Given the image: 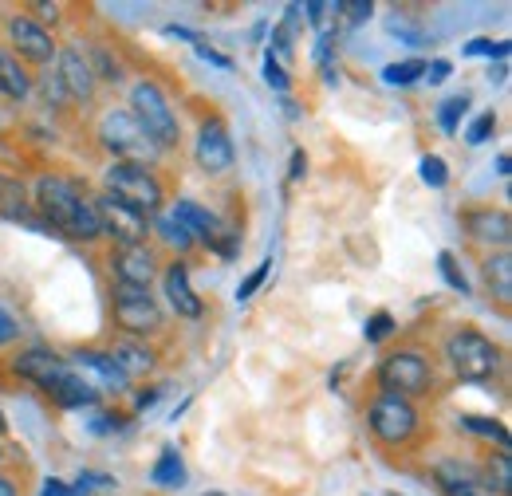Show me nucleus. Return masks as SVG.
<instances>
[{
  "mask_svg": "<svg viewBox=\"0 0 512 496\" xmlns=\"http://www.w3.org/2000/svg\"><path fill=\"white\" fill-rule=\"evenodd\" d=\"M36 205L48 217L52 229H60L71 241H99V217L95 205L79 193V189L64 182V178H40L36 182Z\"/></svg>",
  "mask_w": 512,
  "mask_h": 496,
  "instance_id": "obj_1",
  "label": "nucleus"
},
{
  "mask_svg": "<svg viewBox=\"0 0 512 496\" xmlns=\"http://www.w3.org/2000/svg\"><path fill=\"white\" fill-rule=\"evenodd\" d=\"M446 363L453 367L457 378L465 382H485L489 374L501 367V351L493 339H485L473 327H461L446 339Z\"/></svg>",
  "mask_w": 512,
  "mask_h": 496,
  "instance_id": "obj_2",
  "label": "nucleus"
},
{
  "mask_svg": "<svg viewBox=\"0 0 512 496\" xmlns=\"http://www.w3.org/2000/svg\"><path fill=\"white\" fill-rule=\"evenodd\" d=\"M130 115L138 119V126L146 130V138L158 146V150H170V146H178V119H174V111H170V103H166V95L154 87V83H134V91H130Z\"/></svg>",
  "mask_w": 512,
  "mask_h": 496,
  "instance_id": "obj_3",
  "label": "nucleus"
},
{
  "mask_svg": "<svg viewBox=\"0 0 512 496\" xmlns=\"http://www.w3.org/2000/svg\"><path fill=\"white\" fill-rule=\"evenodd\" d=\"M99 142L115 154V162H130V166H146L158 154V146L146 138V130L130 111H107L99 123Z\"/></svg>",
  "mask_w": 512,
  "mask_h": 496,
  "instance_id": "obj_4",
  "label": "nucleus"
},
{
  "mask_svg": "<svg viewBox=\"0 0 512 496\" xmlns=\"http://www.w3.org/2000/svg\"><path fill=\"white\" fill-rule=\"evenodd\" d=\"M107 193L111 197H119L123 205L130 209H138V213H158L162 209V186H158V178L146 170V166H130V162H115L111 170H107Z\"/></svg>",
  "mask_w": 512,
  "mask_h": 496,
  "instance_id": "obj_5",
  "label": "nucleus"
},
{
  "mask_svg": "<svg viewBox=\"0 0 512 496\" xmlns=\"http://www.w3.org/2000/svg\"><path fill=\"white\" fill-rule=\"evenodd\" d=\"M371 434L379 437L383 445H406L410 437L418 434V414L406 398L398 394H379L371 406Z\"/></svg>",
  "mask_w": 512,
  "mask_h": 496,
  "instance_id": "obj_6",
  "label": "nucleus"
},
{
  "mask_svg": "<svg viewBox=\"0 0 512 496\" xmlns=\"http://www.w3.org/2000/svg\"><path fill=\"white\" fill-rule=\"evenodd\" d=\"M430 363L418 355V351H398L383 359L379 367V382H383L386 394H398V398H414V394H426L430 390Z\"/></svg>",
  "mask_w": 512,
  "mask_h": 496,
  "instance_id": "obj_7",
  "label": "nucleus"
},
{
  "mask_svg": "<svg viewBox=\"0 0 512 496\" xmlns=\"http://www.w3.org/2000/svg\"><path fill=\"white\" fill-rule=\"evenodd\" d=\"M91 205H95V217H99V233H111V237L119 241V248L146 245V213L123 205V201L111 197V193L95 197Z\"/></svg>",
  "mask_w": 512,
  "mask_h": 496,
  "instance_id": "obj_8",
  "label": "nucleus"
},
{
  "mask_svg": "<svg viewBox=\"0 0 512 496\" xmlns=\"http://www.w3.org/2000/svg\"><path fill=\"white\" fill-rule=\"evenodd\" d=\"M111 308H115V323L127 331V335H150L162 327V308L150 300L146 288H115L111 296Z\"/></svg>",
  "mask_w": 512,
  "mask_h": 496,
  "instance_id": "obj_9",
  "label": "nucleus"
},
{
  "mask_svg": "<svg viewBox=\"0 0 512 496\" xmlns=\"http://www.w3.org/2000/svg\"><path fill=\"white\" fill-rule=\"evenodd\" d=\"M174 221H182L186 229H190L193 241H201V245L217 248L221 256H233L237 252V241H233V233L209 213V209H201L197 201H178L174 205Z\"/></svg>",
  "mask_w": 512,
  "mask_h": 496,
  "instance_id": "obj_10",
  "label": "nucleus"
},
{
  "mask_svg": "<svg viewBox=\"0 0 512 496\" xmlns=\"http://www.w3.org/2000/svg\"><path fill=\"white\" fill-rule=\"evenodd\" d=\"M8 40H12V56L24 63H52L56 60V40L44 24H36L32 16H12L8 20Z\"/></svg>",
  "mask_w": 512,
  "mask_h": 496,
  "instance_id": "obj_11",
  "label": "nucleus"
},
{
  "mask_svg": "<svg viewBox=\"0 0 512 496\" xmlns=\"http://www.w3.org/2000/svg\"><path fill=\"white\" fill-rule=\"evenodd\" d=\"M67 367L60 355H52V351H44V347H32V351H20L16 359H12V374L16 378H24V382H32V386H40L44 394H56V386L67 378Z\"/></svg>",
  "mask_w": 512,
  "mask_h": 496,
  "instance_id": "obj_12",
  "label": "nucleus"
},
{
  "mask_svg": "<svg viewBox=\"0 0 512 496\" xmlns=\"http://www.w3.org/2000/svg\"><path fill=\"white\" fill-rule=\"evenodd\" d=\"M193 154H197V166H201L205 174H225V170L233 166V138H229V126L221 123V119L201 123Z\"/></svg>",
  "mask_w": 512,
  "mask_h": 496,
  "instance_id": "obj_13",
  "label": "nucleus"
},
{
  "mask_svg": "<svg viewBox=\"0 0 512 496\" xmlns=\"http://www.w3.org/2000/svg\"><path fill=\"white\" fill-rule=\"evenodd\" d=\"M111 268H115V276H119L123 288H146V292H150V280L158 276V260H154V252L146 245L119 248L111 256Z\"/></svg>",
  "mask_w": 512,
  "mask_h": 496,
  "instance_id": "obj_14",
  "label": "nucleus"
},
{
  "mask_svg": "<svg viewBox=\"0 0 512 496\" xmlns=\"http://www.w3.org/2000/svg\"><path fill=\"white\" fill-rule=\"evenodd\" d=\"M60 87H64L71 99H91L95 95V67L87 63V56L79 48H64L60 52V71H56Z\"/></svg>",
  "mask_w": 512,
  "mask_h": 496,
  "instance_id": "obj_15",
  "label": "nucleus"
},
{
  "mask_svg": "<svg viewBox=\"0 0 512 496\" xmlns=\"http://www.w3.org/2000/svg\"><path fill=\"white\" fill-rule=\"evenodd\" d=\"M465 229L473 241L481 245H509L512 241V221L505 209H477V213H465Z\"/></svg>",
  "mask_w": 512,
  "mask_h": 496,
  "instance_id": "obj_16",
  "label": "nucleus"
},
{
  "mask_svg": "<svg viewBox=\"0 0 512 496\" xmlns=\"http://www.w3.org/2000/svg\"><path fill=\"white\" fill-rule=\"evenodd\" d=\"M434 481H438V489L446 496H489L485 493V481L469 465H461V461H438L434 465Z\"/></svg>",
  "mask_w": 512,
  "mask_h": 496,
  "instance_id": "obj_17",
  "label": "nucleus"
},
{
  "mask_svg": "<svg viewBox=\"0 0 512 496\" xmlns=\"http://www.w3.org/2000/svg\"><path fill=\"white\" fill-rule=\"evenodd\" d=\"M166 300L174 304L178 315H186V319H197V315H201V300H197V292H193V284H190V268L178 264V260L166 268Z\"/></svg>",
  "mask_w": 512,
  "mask_h": 496,
  "instance_id": "obj_18",
  "label": "nucleus"
},
{
  "mask_svg": "<svg viewBox=\"0 0 512 496\" xmlns=\"http://www.w3.org/2000/svg\"><path fill=\"white\" fill-rule=\"evenodd\" d=\"M75 371L83 374H95L99 382L95 386H107V390H127L130 386V378L123 371H119V363L111 359V355H103V351H79L75 355Z\"/></svg>",
  "mask_w": 512,
  "mask_h": 496,
  "instance_id": "obj_19",
  "label": "nucleus"
},
{
  "mask_svg": "<svg viewBox=\"0 0 512 496\" xmlns=\"http://www.w3.org/2000/svg\"><path fill=\"white\" fill-rule=\"evenodd\" d=\"M32 91V79L24 63L12 56V48H0V99H24Z\"/></svg>",
  "mask_w": 512,
  "mask_h": 496,
  "instance_id": "obj_20",
  "label": "nucleus"
},
{
  "mask_svg": "<svg viewBox=\"0 0 512 496\" xmlns=\"http://www.w3.org/2000/svg\"><path fill=\"white\" fill-rule=\"evenodd\" d=\"M60 406H91V402H99V386L91 382V378H83L79 371H67V378L56 386V394H52Z\"/></svg>",
  "mask_w": 512,
  "mask_h": 496,
  "instance_id": "obj_21",
  "label": "nucleus"
},
{
  "mask_svg": "<svg viewBox=\"0 0 512 496\" xmlns=\"http://www.w3.org/2000/svg\"><path fill=\"white\" fill-rule=\"evenodd\" d=\"M485 280H489L493 296H497L501 304H509L512 300V256L509 252H497V256L485 260Z\"/></svg>",
  "mask_w": 512,
  "mask_h": 496,
  "instance_id": "obj_22",
  "label": "nucleus"
},
{
  "mask_svg": "<svg viewBox=\"0 0 512 496\" xmlns=\"http://www.w3.org/2000/svg\"><path fill=\"white\" fill-rule=\"evenodd\" d=\"M111 359L119 363V371L127 374V378H134V374H146L150 367H154V355H150L146 347H138V343H119V347L111 351Z\"/></svg>",
  "mask_w": 512,
  "mask_h": 496,
  "instance_id": "obj_23",
  "label": "nucleus"
},
{
  "mask_svg": "<svg viewBox=\"0 0 512 496\" xmlns=\"http://www.w3.org/2000/svg\"><path fill=\"white\" fill-rule=\"evenodd\" d=\"M154 485H162V489H178L182 481H186V465H182V457H178V449H162V457H158V465H154Z\"/></svg>",
  "mask_w": 512,
  "mask_h": 496,
  "instance_id": "obj_24",
  "label": "nucleus"
},
{
  "mask_svg": "<svg viewBox=\"0 0 512 496\" xmlns=\"http://www.w3.org/2000/svg\"><path fill=\"white\" fill-rule=\"evenodd\" d=\"M426 75V60H402V63H390L383 71V79L390 87H410V83H418Z\"/></svg>",
  "mask_w": 512,
  "mask_h": 496,
  "instance_id": "obj_25",
  "label": "nucleus"
},
{
  "mask_svg": "<svg viewBox=\"0 0 512 496\" xmlns=\"http://www.w3.org/2000/svg\"><path fill=\"white\" fill-rule=\"evenodd\" d=\"M158 233H162V241H166V245L182 248V252H186V248L197 245V241H193V237H190V229H186L182 221H174V217H166V221L158 225Z\"/></svg>",
  "mask_w": 512,
  "mask_h": 496,
  "instance_id": "obj_26",
  "label": "nucleus"
},
{
  "mask_svg": "<svg viewBox=\"0 0 512 496\" xmlns=\"http://www.w3.org/2000/svg\"><path fill=\"white\" fill-rule=\"evenodd\" d=\"M461 426H469L473 434H485V437H493L497 445H509V430L501 426V422H489V418H465Z\"/></svg>",
  "mask_w": 512,
  "mask_h": 496,
  "instance_id": "obj_27",
  "label": "nucleus"
},
{
  "mask_svg": "<svg viewBox=\"0 0 512 496\" xmlns=\"http://www.w3.org/2000/svg\"><path fill=\"white\" fill-rule=\"evenodd\" d=\"M446 162L442 158H422V182L426 186H434V189H442L446 186Z\"/></svg>",
  "mask_w": 512,
  "mask_h": 496,
  "instance_id": "obj_28",
  "label": "nucleus"
},
{
  "mask_svg": "<svg viewBox=\"0 0 512 496\" xmlns=\"http://www.w3.org/2000/svg\"><path fill=\"white\" fill-rule=\"evenodd\" d=\"M493 130H497V119H493V115H481L477 123L465 130V142H469V146H481V142H485Z\"/></svg>",
  "mask_w": 512,
  "mask_h": 496,
  "instance_id": "obj_29",
  "label": "nucleus"
},
{
  "mask_svg": "<svg viewBox=\"0 0 512 496\" xmlns=\"http://www.w3.org/2000/svg\"><path fill=\"white\" fill-rule=\"evenodd\" d=\"M268 272H272V260H264L260 268H253V272H249V280L237 288V300H253V292L264 284V276H268Z\"/></svg>",
  "mask_w": 512,
  "mask_h": 496,
  "instance_id": "obj_30",
  "label": "nucleus"
},
{
  "mask_svg": "<svg viewBox=\"0 0 512 496\" xmlns=\"http://www.w3.org/2000/svg\"><path fill=\"white\" fill-rule=\"evenodd\" d=\"M390 331H394V319H390L386 311H379V315L367 319V339H371V343H383Z\"/></svg>",
  "mask_w": 512,
  "mask_h": 496,
  "instance_id": "obj_31",
  "label": "nucleus"
},
{
  "mask_svg": "<svg viewBox=\"0 0 512 496\" xmlns=\"http://www.w3.org/2000/svg\"><path fill=\"white\" fill-rule=\"evenodd\" d=\"M469 107V99L465 95H457V99H449L446 107H442V130H457V119H461V111Z\"/></svg>",
  "mask_w": 512,
  "mask_h": 496,
  "instance_id": "obj_32",
  "label": "nucleus"
},
{
  "mask_svg": "<svg viewBox=\"0 0 512 496\" xmlns=\"http://www.w3.org/2000/svg\"><path fill=\"white\" fill-rule=\"evenodd\" d=\"M264 79H268V87H276V91H288V71H284L280 63L272 60V56H264Z\"/></svg>",
  "mask_w": 512,
  "mask_h": 496,
  "instance_id": "obj_33",
  "label": "nucleus"
},
{
  "mask_svg": "<svg viewBox=\"0 0 512 496\" xmlns=\"http://www.w3.org/2000/svg\"><path fill=\"white\" fill-rule=\"evenodd\" d=\"M438 264H442V276L449 280V288H457V292H469V284H465V276L457 272V264H453V256H449V252H442V256H438Z\"/></svg>",
  "mask_w": 512,
  "mask_h": 496,
  "instance_id": "obj_34",
  "label": "nucleus"
},
{
  "mask_svg": "<svg viewBox=\"0 0 512 496\" xmlns=\"http://www.w3.org/2000/svg\"><path fill=\"white\" fill-rule=\"evenodd\" d=\"M469 56H497V60H505V56H509V44H493V40H473V44H469Z\"/></svg>",
  "mask_w": 512,
  "mask_h": 496,
  "instance_id": "obj_35",
  "label": "nucleus"
},
{
  "mask_svg": "<svg viewBox=\"0 0 512 496\" xmlns=\"http://www.w3.org/2000/svg\"><path fill=\"white\" fill-rule=\"evenodd\" d=\"M339 12H347L351 24H363V20L375 12V4H371V0H355V4H339Z\"/></svg>",
  "mask_w": 512,
  "mask_h": 496,
  "instance_id": "obj_36",
  "label": "nucleus"
},
{
  "mask_svg": "<svg viewBox=\"0 0 512 496\" xmlns=\"http://www.w3.org/2000/svg\"><path fill=\"white\" fill-rule=\"evenodd\" d=\"M20 335V327H16V319L8 315V311H0V347H8L12 339Z\"/></svg>",
  "mask_w": 512,
  "mask_h": 496,
  "instance_id": "obj_37",
  "label": "nucleus"
},
{
  "mask_svg": "<svg viewBox=\"0 0 512 496\" xmlns=\"http://www.w3.org/2000/svg\"><path fill=\"white\" fill-rule=\"evenodd\" d=\"M497 485H501V493L509 489V453L497 457Z\"/></svg>",
  "mask_w": 512,
  "mask_h": 496,
  "instance_id": "obj_38",
  "label": "nucleus"
},
{
  "mask_svg": "<svg viewBox=\"0 0 512 496\" xmlns=\"http://www.w3.org/2000/svg\"><path fill=\"white\" fill-rule=\"evenodd\" d=\"M304 170H308V158L296 150V154H292V174H288V178H292V182H300V178H304Z\"/></svg>",
  "mask_w": 512,
  "mask_h": 496,
  "instance_id": "obj_39",
  "label": "nucleus"
},
{
  "mask_svg": "<svg viewBox=\"0 0 512 496\" xmlns=\"http://www.w3.org/2000/svg\"><path fill=\"white\" fill-rule=\"evenodd\" d=\"M426 75H430V83H442V79L449 75V63L446 60L430 63V67H426Z\"/></svg>",
  "mask_w": 512,
  "mask_h": 496,
  "instance_id": "obj_40",
  "label": "nucleus"
},
{
  "mask_svg": "<svg viewBox=\"0 0 512 496\" xmlns=\"http://www.w3.org/2000/svg\"><path fill=\"white\" fill-rule=\"evenodd\" d=\"M197 56H201V60H209V63H217V67H229V60H225V56H217V52H209L205 44H197Z\"/></svg>",
  "mask_w": 512,
  "mask_h": 496,
  "instance_id": "obj_41",
  "label": "nucleus"
},
{
  "mask_svg": "<svg viewBox=\"0 0 512 496\" xmlns=\"http://www.w3.org/2000/svg\"><path fill=\"white\" fill-rule=\"evenodd\" d=\"M44 496H75V493L67 489L64 481H48V485H44Z\"/></svg>",
  "mask_w": 512,
  "mask_h": 496,
  "instance_id": "obj_42",
  "label": "nucleus"
},
{
  "mask_svg": "<svg viewBox=\"0 0 512 496\" xmlns=\"http://www.w3.org/2000/svg\"><path fill=\"white\" fill-rule=\"evenodd\" d=\"M0 496H16V485L8 477H0Z\"/></svg>",
  "mask_w": 512,
  "mask_h": 496,
  "instance_id": "obj_43",
  "label": "nucleus"
},
{
  "mask_svg": "<svg viewBox=\"0 0 512 496\" xmlns=\"http://www.w3.org/2000/svg\"><path fill=\"white\" fill-rule=\"evenodd\" d=\"M497 170H501V174H509V170H512L509 154H501V158H497Z\"/></svg>",
  "mask_w": 512,
  "mask_h": 496,
  "instance_id": "obj_44",
  "label": "nucleus"
},
{
  "mask_svg": "<svg viewBox=\"0 0 512 496\" xmlns=\"http://www.w3.org/2000/svg\"><path fill=\"white\" fill-rule=\"evenodd\" d=\"M4 430H8V422H4V414H0V434H4Z\"/></svg>",
  "mask_w": 512,
  "mask_h": 496,
  "instance_id": "obj_45",
  "label": "nucleus"
},
{
  "mask_svg": "<svg viewBox=\"0 0 512 496\" xmlns=\"http://www.w3.org/2000/svg\"><path fill=\"white\" fill-rule=\"evenodd\" d=\"M209 496H221V493H209Z\"/></svg>",
  "mask_w": 512,
  "mask_h": 496,
  "instance_id": "obj_46",
  "label": "nucleus"
}]
</instances>
